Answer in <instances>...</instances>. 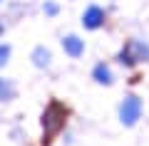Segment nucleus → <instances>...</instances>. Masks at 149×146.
I'll use <instances>...</instances> for the list:
<instances>
[{
	"instance_id": "nucleus-1",
	"label": "nucleus",
	"mask_w": 149,
	"mask_h": 146,
	"mask_svg": "<svg viewBox=\"0 0 149 146\" xmlns=\"http://www.w3.org/2000/svg\"><path fill=\"white\" fill-rule=\"evenodd\" d=\"M65 124H67V107H65L62 102L52 99L47 104V109H45V114H42V129H45L42 144H50V141L65 129Z\"/></svg>"
},
{
	"instance_id": "nucleus-2",
	"label": "nucleus",
	"mask_w": 149,
	"mask_h": 146,
	"mask_svg": "<svg viewBox=\"0 0 149 146\" xmlns=\"http://www.w3.org/2000/svg\"><path fill=\"white\" fill-rule=\"evenodd\" d=\"M149 57V47L139 40H129L127 45L122 47V52H119V62L122 64H137L142 60Z\"/></svg>"
},
{
	"instance_id": "nucleus-3",
	"label": "nucleus",
	"mask_w": 149,
	"mask_h": 146,
	"mask_svg": "<svg viewBox=\"0 0 149 146\" xmlns=\"http://www.w3.org/2000/svg\"><path fill=\"white\" fill-rule=\"evenodd\" d=\"M139 114H142V102H139L137 97H127V99L122 102V109H119V119H122V124H127V126L137 124Z\"/></svg>"
},
{
	"instance_id": "nucleus-4",
	"label": "nucleus",
	"mask_w": 149,
	"mask_h": 146,
	"mask_svg": "<svg viewBox=\"0 0 149 146\" xmlns=\"http://www.w3.org/2000/svg\"><path fill=\"white\" fill-rule=\"evenodd\" d=\"M104 22V10L97 5H90L85 10V15H82V25L87 27V30H97V27Z\"/></svg>"
},
{
	"instance_id": "nucleus-5",
	"label": "nucleus",
	"mask_w": 149,
	"mask_h": 146,
	"mask_svg": "<svg viewBox=\"0 0 149 146\" xmlns=\"http://www.w3.org/2000/svg\"><path fill=\"white\" fill-rule=\"evenodd\" d=\"M62 47H65V52L70 55V57H80L82 50H85V45H82L80 37H74V35H67L62 40Z\"/></svg>"
},
{
	"instance_id": "nucleus-6",
	"label": "nucleus",
	"mask_w": 149,
	"mask_h": 146,
	"mask_svg": "<svg viewBox=\"0 0 149 146\" xmlns=\"http://www.w3.org/2000/svg\"><path fill=\"white\" fill-rule=\"evenodd\" d=\"M0 99H15V84L10 82V79H0Z\"/></svg>"
},
{
	"instance_id": "nucleus-7",
	"label": "nucleus",
	"mask_w": 149,
	"mask_h": 146,
	"mask_svg": "<svg viewBox=\"0 0 149 146\" xmlns=\"http://www.w3.org/2000/svg\"><path fill=\"white\" fill-rule=\"evenodd\" d=\"M95 79L100 84H109L112 82V72H109V67H104V64H97L95 67Z\"/></svg>"
},
{
	"instance_id": "nucleus-8",
	"label": "nucleus",
	"mask_w": 149,
	"mask_h": 146,
	"mask_svg": "<svg viewBox=\"0 0 149 146\" xmlns=\"http://www.w3.org/2000/svg\"><path fill=\"white\" fill-rule=\"evenodd\" d=\"M32 57H35V64H40V67H42V64H47V60H50V52H47V50H42V47H37Z\"/></svg>"
},
{
	"instance_id": "nucleus-9",
	"label": "nucleus",
	"mask_w": 149,
	"mask_h": 146,
	"mask_svg": "<svg viewBox=\"0 0 149 146\" xmlns=\"http://www.w3.org/2000/svg\"><path fill=\"white\" fill-rule=\"evenodd\" d=\"M8 57H10V47L3 45V47H0V64H5V62H8Z\"/></svg>"
}]
</instances>
